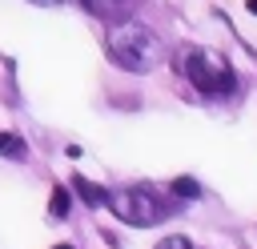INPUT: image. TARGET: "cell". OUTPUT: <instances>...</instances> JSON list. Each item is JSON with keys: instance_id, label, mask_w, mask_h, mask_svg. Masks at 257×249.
<instances>
[{"instance_id": "cell-1", "label": "cell", "mask_w": 257, "mask_h": 249, "mask_svg": "<svg viewBox=\"0 0 257 249\" xmlns=\"http://www.w3.org/2000/svg\"><path fill=\"white\" fill-rule=\"evenodd\" d=\"M108 56L116 68L128 72H153L161 64V40L141 20H120L108 28Z\"/></svg>"}, {"instance_id": "cell-2", "label": "cell", "mask_w": 257, "mask_h": 249, "mask_svg": "<svg viewBox=\"0 0 257 249\" xmlns=\"http://www.w3.org/2000/svg\"><path fill=\"white\" fill-rule=\"evenodd\" d=\"M181 68H185V76H189L201 92H209V96H225V92L233 88V68L225 64V56H217V52H209V48H185V52H181Z\"/></svg>"}, {"instance_id": "cell-3", "label": "cell", "mask_w": 257, "mask_h": 249, "mask_svg": "<svg viewBox=\"0 0 257 249\" xmlns=\"http://www.w3.org/2000/svg\"><path fill=\"white\" fill-rule=\"evenodd\" d=\"M108 209H112L120 221L137 225V229L157 225V221L169 213L165 201H161L153 189H145V185H133V189H120V193H108Z\"/></svg>"}, {"instance_id": "cell-4", "label": "cell", "mask_w": 257, "mask_h": 249, "mask_svg": "<svg viewBox=\"0 0 257 249\" xmlns=\"http://www.w3.org/2000/svg\"><path fill=\"white\" fill-rule=\"evenodd\" d=\"M88 12H96V16H104V20H112V24H120V20H128L145 0H80Z\"/></svg>"}, {"instance_id": "cell-5", "label": "cell", "mask_w": 257, "mask_h": 249, "mask_svg": "<svg viewBox=\"0 0 257 249\" xmlns=\"http://www.w3.org/2000/svg\"><path fill=\"white\" fill-rule=\"evenodd\" d=\"M72 189H76V193H80V201H84V205H92V209H96V205H108V193H104L100 185H92L88 177H72Z\"/></svg>"}, {"instance_id": "cell-6", "label": "cell", "mask_w": 257, "mask_h": 249, "mask_svg": "<svg viewBox=\"0 0 257 249\" xmlns=\"http://www.w3.org/2000/svg\"><path fill=\"white\" fill-rule=\"evenodd\" d=\"M68 205H72V193L64 185H52V197H48V217H68Z\"/></svg>"}, {"instance_id": "cell-7", "label": "cell", "mask_w": 257, "mask_h": 249, "mask_svg": "<svg viewBox=\"0 0 257 249\" xmlns=\"http://www.w3.org/2000/svg\"><path fill=\"white\" fill-rule=\"evenodd\" d=\"M173 193H177V197H201V185H197L193 177H177V181H173Z\"/></svg>"}, {"instance_id": "cell-8", "label": "cell", "mask_w": 257, "mask_h": 249, "mask_svg": "<svg viewBox=\"0 0 257 249\" xmlns=\"http://www.w3.org/2000/svg\"><path fill=\"white\" fill-rule=\"evenodd\" d=\"M0 153H12V157H24V145H20V137H12V133H0Z\"/></svg>"}, {"instance_id": "cell-9", "label": "cell", "mask_w": 257, "mask_h": 249, "mask_svg": "<svg viewBox=\"0 0 257 249\" xmlns=\"http://www.w3.org/2000/svg\"><path fill=\"white\" fill-rule=\"evenodd\" d=\"M157 249H193V241H189V237H181V233H173V237H165Z\"/></svg>"}, {"instance_id": "cell-10", "label": "cell", "mask_w": 257, "mask_h": 249, "mask_svg": "<svg viewBox=\"0 0 257 249\" xmlns=\"http://www.w3.org/2000/svg\"><path fill=\"white\" fill-rule=\"evenodd\" d=\"M245 8H249V12H253V16H257V0H245Z\"/></svg>"}, {"instance_id": "cell-11", "label": "cell", "mask_w": 257, "mask_h": 249, "mask_svg": "<svg viewBox=\"0 0 257 249\" xmlns=\"http://www.w3.org/2000/svg\"><path fill=\"white\" fill-rule=\"evenodd\" d=\"M56 249H72V245H56Z\"/></svg>"}]
</instances>
